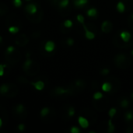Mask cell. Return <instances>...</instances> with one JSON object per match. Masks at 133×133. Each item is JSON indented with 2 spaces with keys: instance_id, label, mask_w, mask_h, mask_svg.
Masks as SVG:
<instances>
[{
  "instance_id": "cell-1",
  "label": "cell",
  "mask_w": 133,
  "mask_h": 133,
  "mask_svg": "<svg viewBox=\"0 0 133 133\" xmlns=\"http://www.w3.org/2000/svg\"><path fill=\"white\" fill-rule=\"evenodd\" d=\"M23 69L26 75L30 76H34L39 72L40 65L37 62L27 58L23 65Z\"/></svg>"
},
{
  "instance_id": "cell-2",
  "label": "cell",
  "mask_w": 133,
  "mask_h": 133,
  "mask_svg": "<svg viewBox=\"0 0 133 133\" xmlns=\"http://www.w3.org/2000/svg\"><path fill=\"white\" fill-rule=\"evenodd\" d=\"M13 116L19 120H23L27 116V111L25 106L22 104H16L12 107Z\"/></svg>"
},
{
  "instance_id": "cell-3",
  "label": "cell",
  "mask_w": 133,
  "mask_h": 133,
  "mask_svg": "<svg viewBox=\"0 0 133 133\" xmlns=\"http://www.w3.org/2000/svg\"><path fill=\"white\" fill-rule=\"evenodd\" d=\"M114 62L115 65L119 69H126L130 65L129 58H128L125 54L117 55L114 58Z\"/></svg>"
},
{
  "instance_id": "cell-4",
  "label": "cell",
  "mask_w": 133,
  "mask_h": 133,
  "mask_svg": "<svg viewBox=\"0 0 133 133\" xmlns=\"http://www.w3.org/2000/svg\"><path fill=\"white\" fill-rule=\"evenodd\" d=\"M21 57L22 55H21L20 51L16 49H15V51H12V53L5 54V59L6 62L9 63V65H15L21 59Z\"/></svg>"
},
{
  "instance_id": "cell-5",
  "label": "cell",
  "mask_w": 133,
  "mask_h": 133,
  "mask_svg": "<svg viewBox=\"0 0 133 133\" xmlns=\"http://www.w3.org/2000/svg\"><path fill=\"white\" fill-rule=\"evenodd\" d=\"M37 6H38V9L37 11L34 13V14H29V13H26V19L31 22V23H38L41 21L42 18H43V16H44V13H43V11L41 8V6L37 4Z\"/></svg>"
},
{
  "instance_id": "cell-6",
  "label": "cell",
  "mask_w": 133,
  "mask_h": 133,
  "mask_svg": "<svg viewBox=\"0 0 133 133\" xmlns=\"http://www.w3.org/2000/svg\"><path fill=\"white\" fill-rule=\"evenodd\" d=\"M29 42V38L27 37V36L25 34H19L16 39H15V43L16 45L19 46V47H24L26 46Z\"/></svg>"
},
{
  "instance_id": "cell-7",
  "label": "cell",
  "mask_w": 133,
  "mask_h": 133,
  "mask_svg": "<svg viewBox=\"0 0 133 133\" xmlns=\"http://www.w3.org/2000/svg\"><path fill=\"white\" fill-rule=\"evenodd\" d=\"M52 94L56 95V96H61V95H64L65 94H71V90H70V87L64 88V87H57L53 89Z\"/></svg>"
},
{
  "instance_id": "cell-8",
  "label": "cell",
  "mask_w": 133,
  "mask_h": 133,
  "mask_svg": "<svg viewBox=\"0 0 133 133\" xmlns=\"http://www.w3.org/2000/svg\"><path fill=\"white\" fill-rule=\"evenodd\" d=\"M113 30V24L109 20H104L101 24V30L104 34H109Z\"/></svg>"
},
{
  "instance_id": "cell-9",
  "label": "cell",
  "mask_w": 133,
  "mask_h": 133,
  "mask_svg": "<svg viewBox=\"0 0 133 133\" xmlns=\"http://www.w3.org/2000/svg\"><path fill=\"white\" fill-rule=\"evenodd\" d=\"M17 94H18V87H16V85H15L13 83H10L9 84V92L4 97H14L16 96Z\"/></svg>"
},
{
  "instance_id": "cell-10",
  "label": "cell",
  "mask_w": 133,
  "mask_h": 133,
  "mask_svg": "<svg viewBox=\"0 0 133 133\" xmlns=\"http://www.w3.org/2000/svg\"><path fill=\"white\" fill-rule=\"evenodd\" d=\"M38 9V6L37 4H34V3H30L27 4L25 7V11L26 13L29 14H34L35 13Z\"/></svg>"
},
{
  "instance_id": "cell-11",
  "label": "cell",
  "mask_w": 133,
  "mask_h": 133,
  "mask_svg": "<svg viewBox=\"0 0 133 133\" xmlns=\"http://www.w3.org/2000/svg\"><path fill=\"white\" fill-rule=\"evenodd\" d=\"M82 25H83V28L85 30V37H86V38L88 39V40H94L95 38V37H96L95 34L93 31L90 30L87 28V25L85 23H83Z\"/></svg>"
},
{
  "instance_id": "cell-12",
  "label": "cell",
  "mask_w": 133,
  "mask_h": 133,
  "mask_svg": "<svg viewBox=\"0 0 133 133\" xmlns=\"http://www.w3.org/2000/svg\"><path fill=\"white\" fill-rule=\"evenodd\" d=\"M78 122L83 129H87L90 125L89 121L85 117H83V116H79L78 118Z\"/></svg>"
},
{
  "instance_id": "cell-13",
  "label": "cell",
  "mask_w": 133,
  "mask_h": 133,
  "mask_svg": "<svg viewBox=\"0 0 133 133\" xmlns=\"http://www.w3.org/2000/svg\"><path fill=\"white\" fill-rule=\"evenodd\" d=\"M120 37H121V38H122V40L123 42L127 43V42H129V41H130V39H131V37H132V35H131V34H130L129 31H127V30H123V31L121 32Z\"/></svg>"
},
{
  "instance_id": "cell-14",
  "label": "cell",
  "mask_w": 133,
  "mask_h": 133,
  "mask_svg": "<svg viewBox=\"0 0 133 133\" xmlns=\"http://www.w3.org/2000/svg\"><path fill=\"white\" fill-rule=\"evenodd\" d=\"M32 86L34 87V88L39 91L42 90L44 88V83L41 80H38L37 82H30V83Z\"/></svg>"
},
{
  "instance_id": "cell-15",
  "label": "cell",
  "mask_w": 133,
  "mask_h": 133,
  "mask_svg": "<svg viewBox=\"0 0 133 133\" xmlns=\"http://www.w3.org/2000/svg\"><path fill=\"white\" fill-rule=\"evenodd\" d=\"M55 44L51 41H47L46 44H45V45H44V50L47 52H52L55 50Z\"/></svg>"
},
{
  "instance_id": "cell-16",
  "label": "cell",
  "mask_w": 133,
  "mask_h": 133,
  "mask_svg": "<svg viewBox=\"0 0 133 133\" xmlns=\"http://www.w3.org/2000/svg\"><path fill=\"white\" fill-rule=\"evenodd\" d=\"M0 118H2V120L3 122H5V124L7 122V121H8V114H7V111H6L5 108L4 107H2V105H0Z\"/></svg>"
},
{
  "instance_id": "cell-17",
  "label": "cell",
  "mask_w": 133,
  "mask_h": 133,
  "mask_svg": "<svg viewBox=\"0 0 133 133\" xmlns=\"http://www.w3.org/2000/svg\"><path fill=\"white\" fill-rule=\"evenodd\" d=\"M88 2H89V0H73V5L76 8H83Z\"/></svg>"
},
{
  "instance_id": "cell-18",
  "label": "cell",
  "mask_w": 133,
  "mask_h": 133,
  "mask_svg": "<svg viewBox=\"0 0 133 133\" xmlns=\"http://www.w3.org/2000/svg\"><path fill=\"white\" fill-rule=\"evenodd\" d=\"M101 88H102V90H103L104 92L108 93V92H110V91L111 90V89H112V85H111V83H109V82H105V83H104L102 84Z\"/></svg>"
},
{
  "instance_id": "cell-19",
  "label": "cell",
  "mask_w": 133,
  "mask_h": 133,
  "mask_svg": "<svg viewBox=\"0 0 133 133\" xmlns=\"http://www.w3.org/2000/svg\"><path fill=\"white\" fill-rule=\"evenodd\" d=\"M9 84H2L1 85L0 87V94L3 96H5L8 92H9Z\"/></svg>"
},
{
  "instance_id": "cell-20",
  "label": "cell",
  "mask_w": 133,
  "mask_h": 133,
  "mask_svg": "<svg viewBox=\"0 0 133 133\" xmlns=\"http://www.w3.org/2000/svg\"><path fill=\"white\" fill-rule=\"evenodd\" d=\"M97 13L98 12L96 8H91L87 11V15L90 17H96L97 16Z\"/></svg>"
},
{
  "instance_id": "cell-21",
  "label": "cell",
  "mask_w": 133,
  "mask_h": 133,
  "mask_svg": "<svg viewBox=\"0 0 133 133\" xmlns=\"http://www.w3.org/2000/svg\"><path fill=\"white\" fill-rule=\"evenodd\" d=\"M116 8H117V10H118L120 13L124 12L125 11V9H125V3H124L123 2H122V1H120V2H118Z\"/></svg>"
},
{
  "instance_id": "cell-22",
  "label": "cell",
  "mask_w": 133,
  "mask_h": 133,
  "mask_svg": "<svg viewBox=\"0 0 133 133\" xmlns=\"http://www.w3.org/2000/svg\"><path fill=\"white\" fill-rule=\"evenodd\" d=\"M49 113H50V109L48 108L45 107V108H43L41 109L40 115H41V118H46L49 115Z\"/></svg>"
},
{
  "instance_id": "cell-23",
  "label": "cell",
  "mask_w": 133,
  "mask_h": 133,
  "mask_svg": "<svg viewBox=\"0 0 133 133\" xmlns=\"http://www.w3.org/2000/svg\"><path fill=\"white\" fill-rule=\"evenodd\" d=\"M69 4V0H61L58 3L59 9H66Z\"/></svg>"
},
{
  "instance_id": "cell-24",
  "label": "cell",
  "mask_w": 133,
  "mask_h": 133,
  "mask_svg": "<svg viewBox=\"0 0 133 133\" xmlns=\"http://www.w3.org/2000/svg\"><path fill=\"white\" fill-rule=\"evenodd\" d=\"M0 10H1V15L2 16L6 14L7 12H8L7 5L5 3H3V2H0Z\"/></svg>"
},
{
  "instance_id": "cell-25",
  "label": "cell",
  "mask_w": 133,
  "mask_h": 133,
  "mask_svg": "<svg viewBox=\"0 0 133 133\" xmlns=\"http://www.w3.org/2000/svg\"><path fill=\"white\" fill-rule=\"evenodd\" d=\"M19 27L17 26H9V29H8L9 32L10 34H17L19 32Z\"/></svg>"
},
{
  "instance_id": "cell-26",
  "label": "cell",
  "mask_w": 133,
  "mask_h": 133,
  "mask_svg": "<svg viewBox=\"0 0 133 133\" xmlns=\"http://www.w3.org/2000/svg\"><path fill=\"white\" fill-rule=\"evenodd\" d=\"M125 118L126 120V122H132L133 120V112L129 111H127L125 115Z\"/></svg>"
},
{
  "instance_id": "cell-27",
  "label": "cell",
  "mask_w": 133,
  "mask_h": 133,
  "mask_svg": "<svg viewBox=\"0 0 133 133\" xmlns=\"http://www.w3.org/2000/svg\"><path fill=\"white\" fill-rule=\"evenodd\" d=\"M84 86H85V83L82 79H78V80H76L75 82V87H76V89H77V88H79V89L83 88Z\"/></svg>"
},
{
  "instance_id": "cell-28",
  "label": "cell",
  "mask_w": 133,
  "mask_h": 133,
  "mask_svg": "<svg viewBox=\"0 0 133 133\" xmlns=\"http://www.w3.org/2000/svg\"><path fill=\"white\" fill-rule=\"evenodd\" d=\"M115 129V125L112 123V118L108 120V132L109 133H112Z\"/></svg>"
},
{
  "instance_id": "cell-29",
  "label": "cell",
  "mask_w": 133,
  "mask_h": 133,
  "mask_svg": "<svg viewBox=\"0 0 133 133\" xmlns=\"http://www.w3.org/2000/svg\"><path fill=\"white\" fill-rule=\"evenodd\" d=\"M103 97H104V95H103V94L101 93V92H96V93L94 94V99L96 100V101H98V100L102 99Z\"/></svg>"
},
{
  "instance_id": "cell-30",
  "label": "cell",
  "mask_w": 133,
  "mask_h": 133,
  "mask_svg": "<svg viewBox=\"0 0 133 133\" xmlns=\"http://www.w3.org/2000/svg\"><path fill=\"white\" fill-rule=\"evenodd\" d=\"M116 113H117L116 108H111V109L109 110V111H108V115H109V117H110L111 118H113L115 116Z\"/></svg>"
},
{
  "instance_id": "cell-31",
  "label": "cell",
  "mask_w": 133,
  "mask_h": 133,
  "mask_svg": "<svg viewBox=\"0 0 133 133\" xmlns=\"http://www.w3.org/2000/svg\"><path fill=\"white\" fill-rule=\"evenodd\" d=\"M75 113H76L75 108H74L73 107H69V109H68V111H67V114H68L69 117H72V116H74Z\"/></svg>"
},
{
  "instance_id": "cell-32",
  "label": "cell",
  "mask_w": 133,
  "mask_h": 133,
  "mask_svg": "<svg viewBox=\"0 0 133 133\" xmlns=\"http://www.w3.org/2000/svg\"><path fill=\"white\" fill-rule=\"evenodd\" d=\"M63 25H64V26H65V28H71V27L72 26L73 23H72V20H70V19H66V20H65Z\"/></svg>"
},
{
  "instance_id": "cell-33",
  "label": "cell",
  "mask_w": 133,
  "mask_h": 133,
  "mask_svg": "<svg viewBox=\"0 0 133 133\" xmlns=\"http://www.w3.org/2000/svg\"><path fill=\"white\" fill-rule=\"evenodd\" d=\"M129 102L127 99H123L122 101H121V106L122 108H126L129 107Z\"/></svg>"
},
{
  "instance_id": "cell-34",
  "label": "cell",
  "mask_w": 133,
  "mask_h": 133,
  "mask_svg": "<svg viewBox=\"0 0 133 133\" xmlns=\"http://www.w3.org/2000/svg\"><path fill=\"white\" fill-rule=\"evenodd\" d=\"M76 19H77L78 22H79V23H80L81 24H83V23H84V20H85V18H84V16H83L82 14H79V15L77 16Z\"/></svg>"
},
{
  "instance_id": "cell-35",
  "label": "cell",
  "mask_w": 133,
  "mask_h": 133,
  "mask_svg": "<svg viewBox=\"0 0 133 133\" xmlns=\"http://www.w3.org/2000/svg\"><path fill=\"white\" fill-rule=\"evenodd\" d=\"M17 81L18 82H19L20 83H22V84H25V83H28V81L26 80V78H24V77H23V76H20L19 79H17Z\"/></svg>"
},
{
  "instance_id": "cell-36",
  "label": "cell",
  "mask_w": 133,
  "mask_h": 133,
  "mask_svg": "<svg viewBox=\"0 0 133 133\" xmlns=\"http://www.w3.org/2000/svg\"><path fill=\"white\" fill-rule=\"evenodd\" d=\"M70 132L71 133H79L80 132V130L78 127L76 126H72L70 129Z\"/></svg>"
},
{
  "instance_id": "cell-37",
  "label": "cell",
  "mask_w": 133,
  "mask_h": 133,
  "mask_svg": "<svg viewBox=\"0 0 133 133\" xmlns=\"http://www.w3.org/2000/svg\"><path fill=\"white\" fill-rule=\"evenodd\" d=\"M15 49H16V48H15L13 46H9V47L6 48V50H5V53H7V54L12 53V51H15Z\"/></svg>"
},
{
  "instance_id": "cell-38",
  "label": "cell",
  "mask_w": 133,
  "mask_h": 133,
  "mask_svg": "<svg viewBox=\"0 0 133 133\" xmlns=\"http://www.w3.org/2000/svg\"><path fill=\"white\" fill-rule=\"evenodd\" d=\"M66 44H67L69 46H72V45L74 44V40H73L72 38L69 37V38H68V39L66 40Z\"/></svg>"
},
{
  "instance_id": "cell-39",
  "label": "cell",
  "mask_w": 133,
  "mask_h": 133,
  "mask_svg": "<svg viewBox=\"0 0 133 133\" xmlns=\"http://www.w3.org/2000/svg\"><path fill=\"white\" fill-rule=\"evenodd\" d=\"M13 4L16 7H19L22 5L21 0H13Z\"/></svg>"
},
{
  "instance_id": "cell-40",
  "label": "cell",
  "mask_w": 133,
  "mask_h": 133,
  "mask_svg": "<svg viewBox=\"0 0 133 133\" xmlns=\"http://www.w3.org/2000/svg\"><path fill=\"white\" fill-rule=\"evenodd\" d=\"M61 0H48L49 3L53 5H58V3Z\"/></svg>"
},
{
  "instance_id": "cell-41",
  "label": "cell",
  "mask_w": 133,
  "mask_h": 133,
  "mask_svg": "<svg viewBox=\"0 0 133 133\" xmlns=\"http://www.w3.org/2000/svg\"><path fill=\"white\" fill-rule=\"evenodd\" d=\"M41 35V32L40 31H35V32H34L32 34H31V36H32V37L33 38H37V37H38L39 36Z\"/></svg>"
},
{
  "instance_id": "cell-42",
  "label": "cell",
  "mask_w": 133,
  "mask_h": 133,
  "mask_svg": "<svg viewBox=\"0 0 133 133\" xmlns=\"http://www.w3.org/2000/svg\"><path fill=\"white\" fill-rule=\"evenodd\" d=\"M109 72H110V70H109L108 69H107V68L103 69L101 70V74H102V75H104V76L108 75V74H109Z\"/></svg>"
},
{
  "instance_id": "cell-43",
  "label": "cell",
  "mask_w": 133,
  "mask_h": 133,
  "mask_svg": "<svg viewBox=\"0 0 133 133\" xmlns=\"http://www.w3.org/2000/svg\"><path fill=\"white\" fill-rule=\"evenodd\" d=\"M6 67V65H0V76L4 75V68Z\"/></svg>"
},
{
  "instance_id": "cell-44",
  "label": "cell",
  "mask_w": 133,
  "mask_h": 133,
  "mask_svg": "<svg viewBox=\"0 0 133 133\" xmlns=\"http://www.w3.org/2000/svg\"><path fill=\"white\" fill-rule=\"evenodd\" d=\"M18 129L19 130V131H23L24 129H25V125L24 124H19V125H18Z\"/></svg>"
},
{
  "instance_id": "cell-45",
  "label": "cell",
  "mask_w": 133,
  "mask_h": 133,
  "mask_svg": "<svg viewBox=\"0 0 133 133\" xmlns=\"http://www.w3.org/2000/svg\"><path fill=\"white\" fill-rule=\"evenodd\" d=\"M2 124H3V121H2V118H0V128L2 127Z\"/></svg>"
},
{
  "instance_id": "cell-46",
  "label": "cell",
  "mask_w": 133,
  "mask_h": 133,
  "mask_svg": "<svg viewBox=\"0 0 133 133\" xmlns=\"http://www.w3.org/2000/svg\"><path fill=\"white\" fill-rule=\"evenodd\" d=\"M2 37L0 36V42H2Z\"/></svg>"
},
{
  "instance_id": "cell-47",
  "label": "cell",
  "mask_w": 133,
  "mask_h": 133,
  "mask_svg": "<svg viewBox=\"0 0 133 133\" xmlns=\"http://www.w3.org/2000/svg\"><path fill=\"white\" fill-rule=\"evenodd\" d=\"M132 55H133V50H132Z\"/></svg>"
},
{
  "instance_id": "cell-48",
  "label": "cell",
  "mask_w": 133,
  "mask_h": 133,
  "mask_svg": "<svg viewBox=\"0 0 133 133\" xmlns=\"http://www.w3.org/2000/svg\"><path fill=\"white\" fill-rule=\"evenodd\" d=\"M132 98H133V93H132Z\"/></svg>"
},
{
  "instance_id": "cell-49",
  "label": "cell",
  "mask_w": 133,
  "mask_h": 133,
  "mask_svg": "<svg viewBox=\"0 0 133 133\" xmlns=\"http://www.w3.org/2000/svg\"><path fill=\"white\" fill-rule=\"evenodd\" d=\"M0 15H1V10H0Z\"/></svg>"
},
{
  "instance_id": "cell-50",
  "label": "cell",
  "mask_w": 133,
  "mask_h": 133,
  "mask_svg": "<svg viewBox=\"0 0 133 133\" xmlns=\"http://www.w3.org/2000/svg\"><path fill=\"white\" fill-rule=\"evenodd\" d=\"M26 1H30V0H26Z\"/></svg>"
},
{
  "instance_id": "cell-51",
  "label": "cell",
  "mask_w": 133,
  "mask_h": 133,
  "mask_svg": "<svg viewBox=\"0 0 133 133\" xmlns=\"http://www.w3.org/2000/svg\"><path fill=\"white\" fill-rule=\"evenodd\" d=\"M132 19H133V14H132Z\"/></svg>"
}]
</instances>
